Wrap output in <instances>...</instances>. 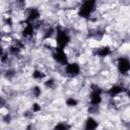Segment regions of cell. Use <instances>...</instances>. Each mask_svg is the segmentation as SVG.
Segmentation results:
<instances>
[{"label":"cell","instance_id":"1","mask_svg":"<svg viewBox=\"0 0 130 130\" xmlns=\"http://www.w3.org/2000/svg\"><path fill=\"white\" fill-rule=\"evenodd\" d=\"M96 7H98L96 1L86 0L79 2V5L77 7V15L79 18L87 20L94 14V12L96 11Z\"/></svg>","mask_w":130,"mask_h":130},{"label":"cell","instance_id":"2","mask_svg":"<svg viewBox=\"0 0 130 130\" xmlns=\"http://www.w3.org/2000/svg\"><path fill=\"white\" fill-rule=\"evenodd\" d=\"M81 74H82L81 65L77 61L68 62L63 67V75L66 77V79H74L79 77Z\"/></svg>","mask_w":130,"mask_h":130},{"label":"cell","instance_id":"3","mask_svg":"<svg viewBox=\"0 0 130 130\" xmlns=\"http://www.w3.org/2000/svg\"><path fill=\"white\" fill-rule=\"evenodd\" d=\"M115 69L120 76L128 75L130 70V61L128 56H118L115 60Z\"/></svg>","mask_w":130,"mask_h":130},{"label":"cell","instance_id":"4","mask_svg":"<svg viewBox=\"0 0 130 130\" xmlns=\"http://www.w3.org/2000/svg\"><path fill=\"white\" fill-rule=\"evenodd\" d=\"M99 127H100V123L98 119L92 116H87L82 122L81 130H98Z\"/></svg>","mask_w":130,"mask_h":130},{"label":"cell","instance_id":"5","mask_svg":"<svg viewBox=\"0 0 130 130\" xmlns=\"http://www.w3.org/2000/svg\"><path fill=\"white\" fill-rule=\"evenodd\" d=\"M43 92H44L43 86L40 85V84H34V85L29 88V95H30L32 99H35V100L41 99L42 95H43Z\"/></svg>","mask_w":130,"mask_h":130},{"label":"cell","instance_id":"6","mask_svg":"<svg viewBox=\"0 0 130 130\" xmlns=\"http://www.w3.org/2000/svg\"><path fill=\"white\" fill-rule=\"evenodd\" d=\"M80 103H81L80 100L78 98H76V96H73V95L67 96L65 99V105L68 108H76Z\"/></svg>","mask_w":130,"mask_h":130},{"label":"cell","instance_id":"7","mask_svg":"<svg viewBox=\"0 0 130 130\" xmlns=\"http://www.w3.org/2000/svg\"><path fill=\"white\" fill-rule=\"evenodd\" d=\"M52 130H71V125L68 122H66V121L57 122L53 126Z\"/></svg>","mask_w":130,"mask_h":130},{"label":"cell","instance_id":"8","mask_svg":"<svg viewBox=\"0 0 130 130\" xmlns=\"http://www.w3.org/2000/svg\"><path fill=\"white\" fill-rule=\"evenodd\" d=\"M2 76V70H1V68H0V77Z\"/></svg>","mask_w":130,"mask_h":130}]
</instances>
